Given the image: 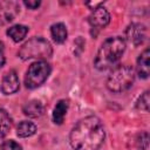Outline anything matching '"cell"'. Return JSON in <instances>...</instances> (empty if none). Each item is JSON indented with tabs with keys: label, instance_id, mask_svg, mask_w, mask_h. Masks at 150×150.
I'll list each match as a JSON object with an SVG mask.
<instances>
[{
	"label": "cell",
	"instance_id": "10",
	"mask_svg": "<svg viewBox=\"0 0 150 150\" xmlns=\"http://www.w3.org/2000/svg\"><path fill=\"white\" fill-rule=\"evenodd\" d=\"M150 73V50L146 48L137 60V74L142 79H148Z\"/></svg>",
	"mask_w": 150,
	"mask_h": 150
},
{
	"label": "cell",
	"instance_id": "2",
	"mask_svg": "<svg viewBox=\"0 0 150 150\" xmlns=\"http://www.w3.org/2000/svg\"><path fill=\"white\" fill-rule=\"evenodd\" d=\"M125 50V40L121 36L107 39L97 52L94 66L98 70H107L116 64Z\"/></svg>",
	"mask_w": 150,
	"mask_h": 150
},
{
	"label": "cell",
	"instance_id": "9",
	"mask_svg": "<svg viewBox=\"0 0 150 150\" xmlns=\"http://www.w3.org/2000/svg\"><path fill=\"white\" fill-rule=\"evenodd\" d=\"M19 77L16 75L15 70H9L5 74L1 82V91L6 95L13 94L19 90Z\"/></svg>",
	"mask_w": 150,
	"mask_h": 150
},
{
	"label": "cell",
	"instance_id": "7",
	"mask_svg": "<svg viewBox=\"0 0 150 150\" xmlns=\"http://www.w3.org/2000/svg\"><path fill=\"white\" fill-rule=\"evenodd\" d=\"M19 13V5L15 1H0V26L7 25L15 19Z\"/></svg>",
	"mask_w": 150,
	"mask_h": 150
},
{
	"label": "cell",
	"instance_id": "16",
	"mask_svg": "<svg viewBox=\"0 0 150 150\" xmlns=\"http://www.w3.org/2000/svg\"><path fill=\"white\" fill-rule=\"evenodd\" d=\"M11 125H12V120L8 112L5 109L0 108V141L6 136V134L11 129Z\"/></svg>",
	"mask_w": 150,
	"mask_h": 150
},
{
	"label": "cell",
	"instance_id": "5",
	"mask_svg": "<svg viewBox=\"0 0 150 150\" xmlns=\"http://www.w3.org/2000/svg\"><path fill=\"white\" fill-rule=\"evenodd\" d=\"M50 74V66L46 61H36L32 63L25 75V84L29 89L41 86Z\"/></svg>",
	"mask_w": 150,
	"mask_h": 150
},
{
	"label": "cell",
	"instance_id": "15",
	"mask_svg": "<svg viewBox=\"0 0 150 150\" xmlns=\"http://www.w3.org/2000/svg\"><path fill=\"white\" fill-rule=\"evenodd\" d=\"M35 131H36V125L29 121H22L16 127V135L22 138L34 135Z\"/></svg>",
	"mask_w": 150,
	"mask_h": 150
},
{
	"label": "cell",
	"instance_id": "18",
	"mask_svg": "<svg viewBox=\"0 0 150 150\" xmlns=\"http://www.w3.org/2000/svg\"><path fill=\"white\" fill-rule=\"evenodd\" d=\"M136 107H137V109H141V110H144V111L149 110V91L148 90L145 93H143V95L138 98V101L136 103Z\"/></svg>",
	"mask_w": 150,
	"mask_h": 150
},
{
	"label": "cell",
	"instance_id": "12",
	"mask_svg": "<svg viewBox=\"0 0 150 150\" xmlns=\"http://www.w3.org/2000/svg\"><path fill=\"white\" fill-rule=\"evenodd\" d=\"M68 101L67 100H60L54 110H53V122L55 124H62L63 120H64V116L67 114V110H68Z\"/></svg>",
	"mask_w": 150,
	"mask_h": 150
},
{
	"label": "cell",
	"instance_id": "3",
	"mask_svg": "<svg viewBox=\"0 0 150 150\" xmlns=\"http://www.w3.org/2000/svg\"><path fill=\"white\" fill-rule=\"evenodd\" d=\"M135 81V70L128 64L116 67L107 80V87L111 93H123L128 90Z\"/></svg>",
	"mask_w": 150,
	"mask_h": 150
},
{
	"label": "cell",
	"instance_id": "4",
	"mask_svg": "<svg viewBox=\"0 0 150 150\" xmlns=\"http://www.w3.org/2000/svg\"><path fill=\"white\" fill-rule=\"evenodd\" d=\"M18 54L22 60L39 59V61H43L45 59L52 56L53 49L50 43L46 39L35 36L28 40L27 42H25Z\"/></svg>",
	"mask_w": 150,
	"mask_h": 150
},
{
	"label": "cell",
	"instance_id": "21",
	"mask_svg": "<svg viewBox=\"0 0 150 150\" xmlns=\"http://www.w3.org/2000/svg\"><path fill=\"white\" fill-rule=\"evenodd\" d=\"M5 64V54H4V43L0 41V68Z\"/></svg>",
	"mask_w": 150,
	"mask_h": 150
},
{
	"label": "cell",
	"instance_id": "1",
	"mask_svg": "<svg viewBox=\"0 0 150 150\" xmlns=\"http://www.w3.org/2000/svg\"><path fill=\"white\" fill-rule=\"evenodd\" d=\"M104 127L96 116L82 118L71 129L69 142L74 150H97L104 141Z\"/></svg>",
	"mask_w": 150,
	"mask_h": 150
},
{
	"label": "cell",
	"instance_id": "20",
	"mask_svg": "<svg viewBox=\"0 0 150 150\" xmlns=\"http://www.w3.org/2000/svg\"><path fill=\"white\" fill-rule=\"evenodd\" d=\"M23 4H25V6H27L30 9H35L40 6V1H38V0H28V1L26 0Z\"/></svg>",
	"mask_w": 150,
	"mask_h": 150
},
{
	"label": "cell",
	"instance_id": "13",
	"mask_svg": "<svg viewBox=\"0 0 150 150\" xmlns=\"http://www.w3.org/2000/svg\"><path fill=\"white\" fill-rule=\"evenodd\" d=\"M27 33H28V27H26L23 25H14L7 29V35L14 42H19V41L23 40V38L27 35Z\"/></svg>",
	"mask_w": 150,
	"mask_h": 150
},
{
	"label": "cell",
	"instance_id": "14",
	"mask_svg": "<svg viewBox=\"0 0 150 150\" xmlns=\"http://www.w3.org/2000/svg\"><path fill=\"white\" fill-rule=\"evenodd\" d=\"M50 34H52V38L53 40L56 42V43H62L66 41L67 39V28L63 23L61 22H57V23H54L50 28Z\"/></svg>",
	"mask_w": 150,
	"mask_h": 150
},
{
	"label": "cell",
	"instance_id": "11",
	"mask_svg": "<svg viewBox=\"0 0 150 150\" xmlns=\"http://www.w3.org/2000/svg\"><path fill=\"white\" fill-rule=\"evenodd\" d=\"M43 110L45 109H43L42 103L40 101H36V100L27 102L22 108L23 114L28 117H39L43 114Z\"/></svg>",
	"mask_w": 150,
	"mask_h": 150
},
{
	"label": "cell",
	"instance_id": "17",
	"mask_svg": "<svg viewBox=\"0 0 150 150\" xmlns=\"http://www.w3.org/2000/svg\"><path fill=\"white\" fill-rule=\"evenodd\" d=\"M148 139H149V136H148V132L144 131V132H141L137 138H136V146H137V150H146L148 148Z\"/></svg>",
	"mask_w": 150,
	"mask_h": 150
},
{
	"label": "cell",
	"instance_id": "19",
	"mask_svg": "<svg viewBox=\"0 0 150 150\" xmlns=\"http://www.w3.org/2000/svg\"><path fill=\"white\" fill-rule=\"evenodd\" d=\"M1 150H21V145L13 139L5 141L1 145Z\"/></svg>",
	"mask_w": 150,
	"mask_h": 150
},
{
	"label": "cell",
	"instance_id": "6",
	"mask_svg": "<svg viewBox=\"0 0 150 150\" xmlns=\"http://www.w3.org/2000/svg\"><path fill=\"white\" fill-rule=\"evenodd\" d=\"M146 39V27L142 23H131L125 30V40L132 46L142 45Z\"/></svg>",
	"mask_w": 150,
	"mask_h": 150
},
{
	"label": "cell",
	"instance_id": "8",
	"mask_svg": "<svg viewBox=\"0 0 150 150\" xmlns=\"http://www.w3.org/2000/svg\"><path fill=\"white\" fill-rule=\"evenodd\" d=\"M109 21H110V15L108 11L102 6L94 8L91 14L89 15V23L93 28H96V29L105 27L109 23Z\"/></svg>",
	"mask_w": 150,
	"mask_h": 150
}]
</instances>
